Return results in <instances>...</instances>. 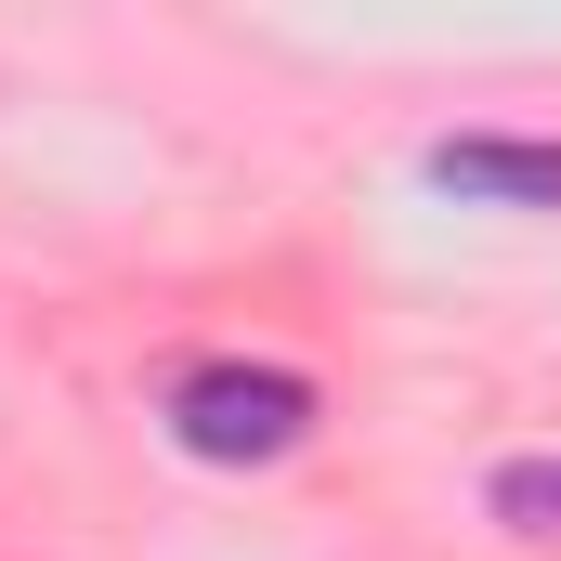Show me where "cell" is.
Wrapping results in <instances>:
<instances>
[{
	"mask_svg": "<svg viewBox=\"0 0 561 561\" xmlns=\"http://www.w3.org/2000/svg\"><path fill=\"white\" fill-rule=\"evenodd\" d=\"M157 419H170L183 457H209V470H275V457H300V444L327 431V392H313L300 366L209 353V366H183V379L157 392Z\"/></svg>",
	"mask_w": 561,
	"mask_h": 561,
	"instance_id": "obj_1",
	"label": "cell"
},
{
	"mask_svg": "<svg viewBox=\"0 0 561 561\" xmlns=\"http://www.w3.org/2000/svg\"><path fill=\"white\" fill-rule=\"evenodd\" d=\"M419 170L457 209H536V222H561V144H536V131H444Z\"/></svg>",
	"mask_w": 561,
	"mask_h": 561,
	"instance_id": "obj_2",
	"label": "cell"
},
{
	"mask_svg": "<svg viewBox=\"0 0 561 561\" xmlns=\"http://www.w3.org/2000/svg\"><path fill=\"white\" fill-rule=\"evenodd\" d=\"M483 510H496L510 536L549 549V536H561V457H496V470H483Z\"/></svg>",
	"mask_w": 561,
	"mask_h": 561,
	"instance_id": "obj_3",
	"label": "cell"
}]
</instances>
